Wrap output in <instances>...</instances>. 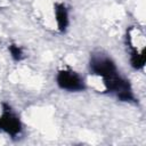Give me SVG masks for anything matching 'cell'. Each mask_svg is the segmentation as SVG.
<instances>
[{
	"label": "cell",
	"mask_w": 146,
	"mask_h": 146,
	"mask_svg": "<svg viewBox=\"0 0 146 146\" xmlns=\"http://www.w3.org/2000/svg\"><path fill=\"white\" fill-rule=\"evenodd\" d=\"M103 83L105 90L112 95H114L119 100L127 103H136V96L133 94L132 86L130 81L116 72L110 75L106 79H103Z\"/></svg>",
	"instance_id": "6da1fadb"
},
{
	"label": "cell",
	"mask_w": 146,
	"mask_h": 146,
	"mask_svg": "<svg viewBox=\"0 0 146 146\" xmlns=\"http://www.w3.org/2000/svg\"><path fill=\"white\" fill-rule=\"evenodd\" d=\"M56 83L59 89L70 92L83 91L86 89L84 79L78 72L70 68L58 71L56 74Z\"/></svg>",
	"instance_id": "7a4b0ae2"
},
{
	"label": "cell",
	"mask_w": 146,
	"mask_h": 146,
	"mask_svg": "<svg viewBox=\"0 0 146 146\" xmlns=\"http://www.w3.org/2000/svg\"><path fill=\"white\" fill-rule=\"evenodd\" d=\"M23 130V124L19 116L10 108L8 104H2V112L0 114V131L10 137H17Z\"/></svg>",
	"instance_id": "3957f363"
},
{
	"label": "cell",
	"mask_w": 146,
	"mask_h": 146,
	"mask_svg": "<svg viewBox=\"0 0 146 146\" xmlns=\"http://www.w3.org/2000/svg\"><path fill=\"white\" fill-rule=\"evenodd\" d=\"M54 13H55V19L57 23L58 31L62 33L65 32L70 24V15L67 7L62 2H57L54 7Z\"/></svg>",
	"instance_id": "277c9868"
},
{
	"label": "cell",
	"mask_w": 146,
	"mask_h": 146,
	"mask_svg": "<svg viewBox=\"0 0 146 146\" xmlns=\"http://www.w3.org/2000/svg\"><path fill=\"white\" fill-rule=\"evenodd\" d=\"M130 64L135 70H141L145 65L144 49L138 50L136 47H131L130 50Z\"/></svg>",
	"instance_id": "5b68a950"
},
{
	"label": "cell",
	"mask_w": 146,
	"mask_h": 146,
	"mask_svg": "<svg viewBox=\"0 0 146 146\" xmlns=\"http://www.w3.org/2000/svg\"><path fill=\"white\" fill-rule=\"evenodd\" d=\"M8 50H9L10 57H11L15 62H21V60L24 58V51H23V49H22L18 44H15V43L9 44V46H8Z\"/></svg>",
	"instance_id": "8992f818"
}]
</instances>
